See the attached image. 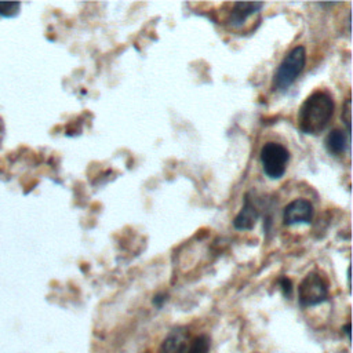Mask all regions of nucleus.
I'll return each instance as SVG.
<instances>
[{
  "instance_id": "nucleus-1",
  "label": "nucleus",
  "mask_w": 353,
  "mask_h": 353,
  "mask_svg": "<svg viewBox=\"0 0 353 353\" xmlns=\"http://www.w3.org/2000/svg\"><path fill=\"white\" fill-rule=\"evenodd\" d=\"M334 109V99L327 91L317 90L312 92L298 110L296 123L299 130L309 135L320 134L328 125Z\"/></svg>"
},
{
  "instance_id": "nucleus-2",
  "label": "nucleus",
  "mask_w": 353,
  "mask_h": 353,
  "mask_svg": "<svg viewBox=\"0 0 353 353\" xmlns=\"http://www.w3.org/2000/svg\"><path fill=\"white\" fill-rule=\"evenodd\" d=\"M211 338L207 334L193 335L185 325L174 327L164 338L160 353H208Z\"/></svg>"
},
{
  "instance_id": "nucleus-3",
  "label": "nucleus",
  "mask_w": 353,
  "mask_h": 353,
  "mask_svg": "<svg viewBox=\"0 0 353 353\" xmlns=\"http://www.w3.org/2000/svg\"><path fill=\"white\" fill-rule=\"evenodd\" d=\"M306 65V48L303 46L294 47L281 61L277 70L274 72L272 90L284 92L287 91L303 72Z\"/></svg>"
},
{
  "instance_id": "nucleus-4",
  "label": "nucleus",
  "mask_w": 353,
  "mask_h": 353,
  "mask_svg": "<svg viewBox=\"0 0 353 353\" xmlns=\"http://www.w3.org/2000/svg\"><path fill=\"white\" fill-rule=\"evenodd\" d=\"M328 281L320 272H309L298 285V305L301 307L317 306L328 299Z\"/></svg>"
},
{
  "instance_id": "nucleus-5",
  "label": "nucleus",
  "mask_w": 353,
  "mask_h": 353,
  "mask_svg": "<svg viewBox=\"0 0 353 353\" xmlns=\"http://www.w3.org/2000/svg\"><path fill=\"white\" fill-rule=\"evenodd\" d=\"M259 160L263 174L270 179H280L290 161V150L280 142H266L261 148Z\"/></svg>"
},
{
  "instance_id": "nucleus-6",
  "label": "nucleus",
  "mask_w": 353,
  "mask_h": 353,
  "mask_svg": "<svg viewBox=\"0 0 353 353\" xmlns=\"http://www.w3.org/2000/svg\"><path fill=\"white\" fill-rule=\"evenodd\" d=\"M314 208L306 199H295L290 201L283 210V222L287 226L310 225L313 221Z\"/></svg>"
},
{
  "instance_id": "nucleus-7",
  "label": "nucleus",
  "mask_w": 353,
  "mask_h": 353,
  "mask_svg": "<svg viewBox=\"0 0 353 353\" xmlns=\"http://www.w3.org/2000/svg\"><path fill=\"white\" fill-rule=\"evenodd\" d=\"M263 3H258V1H252V3H233L230 14L228 17V23L233 28L236 26H241L251 15L259 12V10L263 7Z\"/></svg>"
},
{
  "instance_id": "nucleus-8",
  "label": "nucleus",
  "mask_w": 353,
  "mask_h": 353,
  "mask_svg": "<svg viewBox=\"0 0 353 353\" xmlns=\"http://www.w3.org/2000/svg\"><path fill=\"white\" fill-rule=\"evenodd\" d=\"M259 216V212L254 203L250 200L248 194L244 197V204L240 212L233 219V226L237 230H251L255 226V222Z\"/></svg>"
},
{
  "instance_id": "nucleus-9",
  "label": "nucleus",
  "mask_w": 353,
  "mask_h": 353,
  "mask_svg": "<svg viewBox=\"0 0 353 353\" xmlns=\"http://www.w3.org/2000/svg\"><path fill=\"white\" fill-rule=\"evenodd\" d=\"M350 137L346 135L345 131L339 128H334L328 132V135L324 139V146L330 154L339 156L343 154V152L349 148Z\"/></svg>"
},
{
  "instance_id": "nucleus-10",
  "label": "nucleus",
  "mask_w": 353,
  "mask_h": 353,
  "mask_svg": "<svg viewBox=\"0 0 353 353\" xmlns=\"http://www.w3.org/2000/svg\"><path fill=\"white\" fill-rule=\"evenodd\" d=\"M19 3H0V15L1 17H15L19 11Z\"/></svg>"
},
{
  "instance_id": "nucleus-11",
  "label": "nucleus",
  "mask_w": 353,
  "mask_h": 353,
  "mask_svg": "<svg viewBox=\"0 0 353 353\" xmlns=\"http://www.w3.org/2000/svg\"><path fill=\"white\" fill-rule=\"evenodd\" d=\"M342 121L345 124V128H346V135L350 137V98H347L343 103V108H342Z\"/></svg>"
},
{
  "instance_id": "nucleus-12",
  "label": "nucleus",
  "mask_w": 353,
  "mask_h": 353,
  "mask_svg": "<svg viewBox=\"0 0 353 353\" xmlns=\"http://www.w3.org/2000/svg\"><path fill=\"white\" fill-rule=\"evenodd\" d=\"M279 285H280V290L283 292V295L290 299L291 295H292V283L291 280L287 277V276H283L279 279Z\"/></svg>"
},
{
  "instance_id": "nucleus-13",
  "label": "nucleus",
  "mask_w": 353,
  "mask_h": 353,
  "mask_svg": "<svg viewBox=\"0 0 353 353\" xmlns=\"http://www.w3.org/2000/svg\"><path fill=\"white\" fill-rule=\"evenodd\" d=\"M165 301H167V294L165 292H159V294H156L154 296H153V305L156 306V307H161L164 303H165Z\"/></svg>"
},
{
  "instance_id": "nucleus-14",
  "label": "nucleus",
  "mask_w": 353,
  "mask_h": 353,
  "mask_svg": "<svg viewBox=\"0 0 353 353\" xmlns=\"http://www.w3.org/2000/svg\"><path fill=\"white\" fill-rule=\"evenodd\" d=\"M342 331H343V334L346 335L347 341H350V323H349V321L342 327Z\"/></svg>"
}]
</instances>
